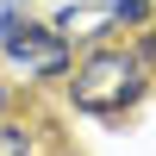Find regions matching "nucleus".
Returning a JSON list of instances; mask_svg holds the SVG:
<instances>
[{"mask_svg":"<svg viewBox=\"0 0 156 156\" xmlns=\"http://www.w3.org/2000/svg\"><path fill=\"white\" fill-rule=\"evenodd\" d=\"M150 87H156V69L144 62V50L106 37V44H87L81 56H75L69 81H62V106L81 112V119L119 125V119H131L150 100Z\"/></svg>","mask_w":156,"mask_h":156,"instance_id":"nucleus-1","label":"nucleus"},{"mask_svg":"<svg viewBox=\"0 0 156 156\" xmlns=\"http://www.w3.org/2000/svg\"><path fill=\"white\" fill-rule=\"evenodd\" d=\"M0 69H6V81H25V87L69 81L75 37H62L50 19H31L19 0H0Z\"/></svg>","mask_w":156,"mask_h":156,"instance_id":"nucleus-2","label":"nucleus"},{"mask_svg":"<svg viewBox=\"0 0 156 156\" xmlns=\"http://www.w3.org/2000/svg\"><path fill=\"white\" fill-rule=\"evenodd\" d=\"M50 25H56L62 37H75V50H87V44L119 37V31H125V12L112 6V0H69V6L50 12Z\"/></svg>","mask_w":156,"mask_h":156,"instance_id":"nucleus-3","label":"nucleus"},{"mask_svg":"<svg viewBox=\"0 0 156 156\" xmlns=\"http://www.w3.org/2000/svg\"><path fill=\"white\" fill-rule=\"evenodd\" d=\"M50 144H56V125L50 119H31V112H6L0 119V156H50Z\"/></svg>","mask_w":156,"mask_h":156,"instance_id":"nucleus-4","label":"nucleus"},{"mask_svg":"<svg viewBox=\"0 0 156 156\" xmlns=\"http://www.w3.org/2000/svg\"><path fill=\"white\" fill-rule=\"evenodd\" d=\"M131 44H137V50H144V62H150V69H156V19H150V25H144V31H137V37H131Z\"/></svg>","mask_w":156,"mask_h":156,"instance_id":"nucleus-5","label":"nucleus"},{"mask_svg":"<svg viewBox=\"0 0 156 156\" xmlns=\"http://www.w3.org/2000/svg\"><path fill=\"white\" fill-rule=\"evenodd\" d=\"M12 112V87H6V75H0V119Z\"/></svg>","mask_w":156,"mask_h":156,"instance_id":"nucleus-6","label":"nucleus"}]
</instances>
